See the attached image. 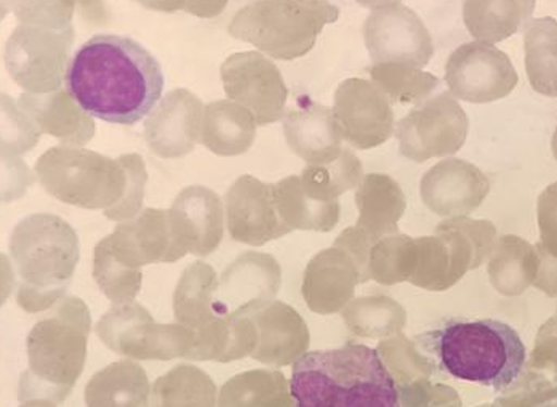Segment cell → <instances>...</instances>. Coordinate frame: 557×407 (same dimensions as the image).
<instances>
[{
	"mask_svg": "<svg viewBox=\"0 0 557 407\" xmlns=\"http://www.w3.org/2000/svg\"><path fill=\"white\" fill-rule=\"evenodd\" d=\"M64 83L88 116L134 125L161 100L164 74L137 40L98 34L74 53Z\"/></svg>",
	"mask_w": 557,
	"mask_h": 407,
	"instance_id": "1",
	"label": "cell"
},
{
	"mask_svg": "<svg viewBox=\"0 0 557 407\" xmlns=\"http://www.w3.org/2000/svg\"><path fill=\"white\" fill-rule=\"evenodd\" d=\"M37 180L58 201L83 209H104L110 220L137 215L148 171L139 155L110 159L90 149L53 146L36 162Z\"/></svg>",
	"mask_w": 557,
	"mask_h": 407,
	"instance_id": "2",
	"label": "cell"
},
{
	"mask_svg": "<svg viewBox=\"0 0 557 407\" xmlns=\"http://www.w3.org/2000/svg\"><path fill=\"white\" fill-rule=\"evenodd\" d=\"M294 407H400L379 349L348 344L301 355L290 379Z\"/></svg>",
	"mask_w": 557,
	"mask_h": 407,
	"instance_id": "3",
	"label": "cell"
},
{
	"mask_svg": "<svg viewBox=\"0 0 557 407\" xmlns=\"http://www.w3.org/2000/svg\"><path fill=\"white\" fill-rule=\"evenodd\" d=\"M418 341L441 371L455 379L491 386L495 392L509 388L528 361L518 332L498 320L447 321Z\"/></svg>",
	"mask_w": 557,
	"mask_h": 407,
	"instance_id": "4",
	"label": "cell"
},
{
	"mask_svg": "<svg viewBox=\"0 0 557 407\" xmlns=\"http://www.w3.org/2000/svg\"><path fill=\"white\" fill-rule=\"evenodd\" d=\"M18 26L5 46V64L12 79L28 94L61 90L67 53L74 42L73 2H20Z\"/></svg>",
	"mask_w": 557,
	"mask_h": 407,
	"instance_id": "5",
	"label": "cell"
},
{
	"mask_svg": "<svg viewBox=\"0 0 557 407\" xmlns=\"http://www.w3.org/2000/svg\"><path fill=\"white\" fill-rule=\"evenodd\" d=\"M13 260L23 280L18 301L28 311L49 307L66 291L79 260L74 230L57 215L36 213L13 230Z\"/></svg>",
	"mask_w": 557,
	"mask_h": 407,
	"instance_id": "6",
	"label": "cell"
},
{
	"mask_svg": "<svg viewBox=\"0 0 557 407\" xmlns=\"http://www.w3.org/2000/svg\"><path fill=\"white\" fill-rule=\"evenodd\" d=\"M338 16V7L325 0H260L240 9L227 33L271 59L290 61L311 52L324 26Z\"/></svg>",
	"mask_w": 557,
	"mask_h": 407,
	"instance_id": "7",
	"label": "cell"
},
{
	"mask_svg": "<svg viewBox=\"0 0 557 407\" xmlns=\"http://www.w3.org/2000/svg\"><path fill=\"white\" fill-rule=\"evenodd\" d=\"M470 121L457 98L448 91L433 95L418 103L397 124V140L403 156L424 162L447 158L463 148Z\"/></svg>",
	"mask_w": 557,
	"mask_h": 407,
	"instance_id": "8",
	"label": "cell"
},
{
	"mask_svg": "<svg viewBox=\"0 0 557 407\" xmlns=\"http://www.w3.org/2000/svg\"><path fill=\"white\" fill-rule=\"evenodd\" d=\"M372 9L363 25V40L375 64L426 66L434 55L433 37L423 20L403 2L367 3Z\"/></svg>",
	"mask_w": 557,
	"mask_h": 407,
	"instance_id": "9",
	"label": "cell"
},
{
	"mask_svg": "<svg viewBox=\"0 0 557 407\" xmlns=\"http://www.w3.org/2000/svg\"><path fill=\"white\" fill-rule=\"evenodd\" d=\"M446 83L458 100L482 104L508 97L519 76L509 57L497 47L470 42L448 57Z\"/></svg>",
	"mask_w": 557,
	"mask_h": 407,
	"instance_id": "10",
	"label": "cell"
},
{
	"mask_svg": "<svg viewBox=\"0 0 557 407\" xmlns=\"http://www.w3.org/2000/svg\"><path fill=\"white\" fill-rule=\"evenodd\" d=\"M220 73L227 98L250 111L258 125L284 118L288 88L276 64L263 53H234L224 61Z\"/></svg>",
	"mask_w": 557,
	"mask_h": 407,
	"instance_id": "11",
	"label": "cell"
},
{
	"mask_svg": "<svg viewBox=\"0 0 557 407\" xmlns=\"http://www.w3.org/2000/svg\"><path fill=\"white\" fill-rule=\"evenodd\" d=\"M334 116L343 140L352 148L372 149L386 144L394 132L389 98L372 81L346 79L335 91Z\"/></svg>",
	"mask_w": 557,
	"mask_h": 407,
	"instance_id": "12",
	"label": "cell"
},
{
	"mask_svg": "<svg viewBox=\"0 0 557 407\" xmlns=\"http://www.w3.org/2000/svg\"><path fill=\"white\" fill-rule=\"evenodd\" d=\"M202 101L186 88L169 91L145 122V140L162 159L188 156L202 137Z\"/></svg>",
	"mask_w": 557,
	"mask_h": 407,
	"instance_id": "13",
	"label": "cell"
},
{
	"mask_svg": "<svg viewBox=\"0 0 557 407\" xmlns=\"http://www.w3.org/2000/svg\"><path fill=\"white\" fill-rule=\"evenodd\" d=\"M227 226L234 239L260 244L290 232L282 220L274 198L273 183H263L251 175H243L227 189Z\"/></svg>",
	"mask_w": 557,
	"mask_h": 407,
	"instance_id": "14",
	"label": "cell"
},
{
	"mask_svg": "<svg viewBox=\"0 0 557 407\" xmlns=\"http://www.w3.org/2000/svg\"><path fill=\"white\" fill-rule=\"evenodd\" d=\"M491 193L484 172L463 159H444L423 175L420 195L428 209L441 217L474 212Z\"/></svg>",
	"mask_w": 557,
	"mask_h": 407,
	"instance_id": "15",
	"label": "cell"
},
{
	"mask_svg": "<svg viewBox=\"0 0 557 407\" xmlns=\"http://www.w3.org/2000/svg\"><path fill=\"white\" fill-rule=\"evenodd\" d=\"M169 213L176 243L183 250L206 256L222 240L223 202L212 189L200 185L182 189Z\"/></svg>",
	"mask_w": 557,
	"mask_h": 407,
	"instance_id": "16",
	"label": "cell"
},
{
	"mask_svg": "<svg viewBox=\"0 0 557 407\" xmlns=\"http://www.w3.org/2000/svg\"><path fill=\"white\" fill-rule=\"evenodd\" d=\"M282 124L288 148L309 165L329 164L342 155L343 135L331 108L300 100L285 111Z\"/></svg>",
	"mask_w": 557,
	"mask_h": 407,
	"instance_id": "17",
	"label": "cell"
},
{
	"mask_svg": "<svg viewBox=\"0 0 557 407\" xmlns=\"http://www.w3.org/2000/svg\"><path fill=\"white\" fill-rule=\"evenodd\" d=\"M18 107L37 134L53 135L63 146L81 148L94 138V119L63 88L46 95L23 94Z\"/></svg>",
	"mask_w": 557,
	"mask_h": 407,
	"instance_id": "18",
	"label": "cell"
},
{
	"mask_svg": "<svg viewBox=\"0 0 557 407\" xmlns=\"http://www.w3.org/2000/svg\"><path fill=\"white\" fill-rule=\"evenodd\" d=\"M110 239L125 254H134L139 262L176 260L185 252L176 243L169 210H143L137 219L119 225Z\"/></svg>",
	"mask_w": 557,
	"mask_h": 407,
	"instance_id": "19",
	"label": "cell"
},
{
	"mask_svg": "<svg viewBox=\"0 0 557 407\" xmlns=\"http://www.w3.org/2000/svg\"><path fill=\"white\" fill-rule=\"evenodd\" d=\"M250 111L234 101H213L203 111L200 144L216 156H240L249 151L257 135Z\"/></svg>",
	"mask_w": 557,
	"mask_h": 407,
	"instance_id": "20",
	"label": "cell"
},
{
	"mask_svg": "<svg viewBox=\"0 0 557 407\" xmlns=\"http://www.w3.org/2000/svg\"><path fill=\"white\" fill-rule=\"evenodd\" d=\"M533 0H471L463 3V20L478 42L494 46L524 28L535 10Z\"/></svg>",
	"mask_w": 557,
	"mask_h": 407,
	"instance_id": "21",
	"label": "cell"
},
{
	"mask_svg": "<svg viewBox=\"0 0 557 407\" xmlns=\"http://www.w3.org/2000/svg\"><path fill=\"white\" fill-rule=\"evenodd\" d=\"M355 201L359 209V229L375 233L396 230L407 206L399 183L383 174L363 176Z\"/></svg>",
	"mask_w": 557,
	"mask_h": 407,
	"instance_id": "22",
	"label": "cell"
},
{
	"mask_svg": "<svg viewBox=\"0 0 557 407\" xmlns=\"http://www.w3.org/2000/svg\"><path fill=\"white\" fill-rule=\"evenodd\" d=\"M274 198L282 220L290 229L331 232L339 219V202H322L311 198L297 175L287 176L274 185Z\"/></svg>",
	"mask_w": 557,
	"mask_h": 407,
	"instance_id": "23",
	"label": "cell"
},
{
	"mask_svg": "<svg viewBox=\"0 0 557 407\" xmlns=\"http://www.w3.org/2000/svg\"><path fill=\"white\" fill-rule=\"evenodd\" d=\"M525 71L530 86L557 98V22L552 16L530 20L524 26Z\"/></svg>",
	"mask_w": 557,
	"mask_h": 407,
	"instance_id": "24",
	"label": "cell"
},
{
	"mask_svg": "<svg viewBox=\"0 0 557 407\" xmlns=\"http://www.w3.org/2000/svg\"><path fill=\"white\" fill-rule=\"evenodd\" d=\"M301 185L311 198L322 202H334L349 189L358 188L363 180L361 159L349 148H343L334 162L308 165L301 172Z\"/></svg>",
	"mask_w": 557,
	"mask_h": 407,
	"instance_id": "25",
	"label": "cell"
},
{
	"mask_svg": "<svg viewBox=\"0 0 557 407\" xmlns=\"http://www.w3.org/2000/svg\"><path fill=\"white\" fill-rule=\"evenodd\" d=\"M370 76L391 103H421L440 86V79L433 74L404 64H373Z\"/></svg>",
	"mask_w": 557,
	"mask_h": 407,
	"instance_id": "26",
	"label": "cell"
},
{
	"mask_svg": "<svg viewBox=\"0 0 557 407\" xmlns=\"http://www.w3.org/2000/svg\"><path fill=\"white\" fill-rule=\"evenodd\" d=\"M95 276L101 289L111 298L134 295L139 287V274L122 268L108 239H104L95 252Z\"/></svg>",
	"mask_w": 557,
	"mask_h": 407,
	"instance_id": "27",
	"label": "cell"
},
{
	"mask_svg": "<svg viewBox=\"0 0 557 407\" xmlns=\"http://www.w3.org/2000/svg\"><path fill=\"white\" fill-rule=\"evenodd\" d=\"M212 281L213 273L206 264H195L185 274V280L178 289V300H176L178 305L176 313L183 321L199 320L207 305V297L212 291Z\"/></svg>",
	"mask_w": 557,
	"mask_h": 407,
	"instance_id": "28",
	"label": "cell"
},
{
	"mask_svg": "<svg viewBox=\"0 0 557 407\" xmlns=\"http://www.w3.org/2000/svg\"><path fill=\"white\" fill-rule=\"evenodd\" d=\"M3 111V134L2 152L3 156L10 151L22 152L34 148L39 140L40 134H37L26 114L20 110L18 104L10 97L2 98Z\"/></svg>",
	"mask_w": 557,
	"mask_h": 407,
	"instance_id": "29",
	"label": "cell"
},
{
	"mask_svg": "<svg viewBox=\"0 0 557 407\" xmlns=\"http://www.w3.org/2000/svg\"><path fill=\"white\" fill-rule=\"evenodd\" d=\"M552 148H553V155H555V158H556V161H557V128H556V132H555V137H553Z\"/></svg>",
	"mask_w": 557,
	"mask_h": 407,
	"instance_id": "30",
	"label": "cell"
}]
</instances>
